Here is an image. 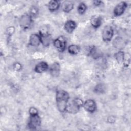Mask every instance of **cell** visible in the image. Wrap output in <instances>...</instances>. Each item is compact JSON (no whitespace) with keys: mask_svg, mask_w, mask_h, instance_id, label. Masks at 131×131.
<instances>
[{"mask_svg":"<svg viewBox=\"0 0 131 131\" xmlns=\"http://www.w3.org/2000/svg\"><path fill=\"white\" fill-rule=\"evenodd\" d=\"M69 100V95L67 92L63 90H58L56 94V105L59 112H66L68 102Z\"/></svg>","mask_w":131,"mask_h":131,"instance_id":"cell-1","label":"cell"},{"mask_svg":"<svg viewBox=\"0 0 131 131\" xmlns=\"http://www.w3.org/2000/svg\"><path fill=\"white\" fill-rule=\"evenodd\" d=\"M41 124V119L38 114L34 115H30L28 127L29 128L34 129L39 127Z\"/></svg>","mask_w":131,"mask_h":131,"instance_id":"cell-2","label":"cell"},{"mask_svg":"<svg viewBox=\"0 0 131 131\" xmlns=\"http://www.w3.org/2000/svg\"><path fill=\"white\" fill-rule=\"evenodd\" d=\"M32 23V17L29 14L23 15L19 19L20 26L24 30L29 29Z\"/></svg>","mask_w":131,"mask_h":131,"instance_id":"cell-3","label":"cell"},{"mask_svg":"<svg viewBox=\"0 0 131 131\" xmlns=\"http://www.w3.org/2000/svg\"><path fill=\"white\" fill-rule=\"evenodd\" d=\"M53 44L58 51L62 52L66 48V39L64 36H59L53 41Z\"/></svg>","mask_w":131,"mask_h":131,"instance_id":"cell-4","label":"cell"},{"mask_svg":"<svg viewBox=\"0 0 131 131\" xmlns=\"http://www.w3.org/2000/svg\"><path fill=\"white\" fill-rule=\"evenodd\" d=\"M114 35V31L111 26H105L102 31V39L105 42H109L112 38Z\"/></svg>","mask_w":131,"mask_h":131,"instance_id":"cell-5","label":"cell"},{"mask_svg":"<svg viewBox=\"0 0 131 131\" xmlns=\"http://www.w3.org/2000/svg\"><path fill=\"white\" fill-rule=\"evenodd\" d=\"M83 107L88 112L93 113L97 108V105L95 101L93 99H88L83 103Z\"/></svg>","mask_w":131,"mask_h":131,"instance_id":"cell-6","label":"cell"},{"mask_svg":"<svg viewBox=\"0 0 131 131\" xmlns=\"http://www.w3.org/2000/svg\"><path fill=\"white\" fill-rule=\"evenodd\" d=\"M127 5L125 2H121L119 3L114 10V14L116 16H119L121 15L125 10Z\"/></svg>","mask_w":131,"mask_h":131,"instance_id":"cell-7","label":"cell"},{"mask_svg":"<svg viewBox=\"0 0 131 131\" xmlns=\"http://www.w3.org/2000/svg\"><path fill=\"white\" fill-rule=\"evenodd\" d=\"M41 43V37L39 34H32L29 38V44L33 47H37Z\"/></svg>","mask_w":131,"mask_h":131,"instance_id":"cell-8","label":"cell"},{"mask_svg":"<svg viewBox=\"0 0 131 131\" xmlns=\"http://www.w3.org/2000/svg\"><path fill=\"white\" fill-rule=\"evenodd\" d=\"M49 71L50 74L54 77H57L59 75L60 67L58 62H54L50 67Z\"/></svg>","mask_w":131,"mask_h":131,"instance_id":"cell-9","label":"cell"},{"mask_svg":"<svg viewBox=\"0 0 131 131\" xmlns=\"http://www.w3.org/2000/svg\"><path fill=\"white\" fill-rule=\"evenodd\" d=\"M79 108H80L77 105L74 100H72L70 102L69 101H68L67 106L66 112L69 113L75 114L79 111Z\"/></svg>","mask_w":131,"mask_h":131,"instance_id":"cell-10","label":"cell"},{"mask_svg":"<svg viewBox=\"0 0 131 131\" xmlns=\"http://www.w3.org/2000/svg\"><path fill=\"white\" fill-rule=\"evenodd\" d=\"M49 68L48 64L45 62H41L37 64L35 68L34 71L37 73H42L46 71Z\"/></svg>","mask_w":131,"mask_h":131,"instance_id":"cell-11","label":"cell"},{"mask_svg":"<svg viewBox=\"0 0 131 131\" xmlns=\"http://www.w3.org/2000/svg\"><path fill=\"white\" fill-rule=\"evenodd\" d=\"M64 28L68 33H72L76 28V24L72 20H69L65 23Z\"/></svg>","mask_w":131,"mask_h":131,"instance_id":"cell-12","label":"cell"},{"mask_svg":"<svg viewBox=\"0 0 131 131\" xmlns=\"http://www.w3.org/2000/svg\"><path fill=\"white\" fill-rule=\"evenodd\" d=\"M90 23L93 27L97 29L100 26L102 23V18L99 16H93L90 19Z\"/></svg>","mask_w":131,"mask_h":131,"instance_id":"cell-13","label":"cell"},{"mask_svg":"<svg viewBox=\"0 0 131 131\" xmlns=\"http://www.w3.org/2000/svg\"><path fill=\"white\" fill-rule=\"evenodd\" d=\"M74 8V4L71 1H65L62 3V10L66 13L70 12Z\"/></svg>","mask_w":131,"mask_h":131,"instance_id":"cell-14","label":"cell"},{"mask_svg":"<svg viewBox=\"0 0 131 131\" xmlns=\"http://www.w3.org/2000/svg\"><path fill=\"white\" fill-rule=\"evenodd\" d=\"M60 6V3L58 1H51L48 4V9L50 11L54 12L57 10Z\"/></svg>","mask_w":131,"mask_h":131,"instance_id":"cell-15","label":"cell"},{"mask_svg":"<svg viewBox=\"0 0 131 131\" xmlns=\"http://www.w3.org/2000/svg\"><path fill=\"white\" fill-rule=\"evenodd\" d=\"M90 55L95 59L98 58L101 56V52L95 47H92L89 50Z\"/></svg>","mask_w":131,"mask_h":131,"instance_id":"cell-16","label":"cell"},{"mask_svg":"<svg viewBox=\"0 0 131 131\" xmlns=\"http://www.w3.org/2000/svg\"><path fill=\"white\" fill-rule=\"evenodd\" d=\"M41 43L44 46H48L50 45L51 42L52 41V37L50 34L46 35H42L41 36Z\"/></svg>","mask_w":131,"mask_h":131,"instance_id":"cell-17","label":"cell"},{"mask_svg":"<svg viewBox=\"0 0 131 131\" xmlns=\"http://www.w3.org/2000/svg\"><path fill=\"white\" fill-rule=\"evenodd\" d=\"M80 48L79 46L76 45H71L68 47V52L72 55H76L80 51Z\"/></svg>","mask_w":131,"mask_h":131,"instance_id":"cell-18","label":"cell"},{"mask_svg":"<svg viewBox=\"0 0 131 131\" xmlns=\"http://www.w3.org/2000/svg\"><path fill=\"white\" fill-rule=\"evenodd\" d=\"M105 91V86L102 83H100L96 85L94 89V91L95 93L97 94H102Z\"/></svg>","mask_w":131,"mask_h":131,"instance_id":"cell-19","label":"cell"},{"mask_svg":"<svg viewBox=\"0 0 131 131\" xmlns=\"http://www.w3.org/2000/svg\"><path fill=\"white\" fill-rule=\"evenodd\" d=\"M86 6L84 3H80L77 7V11L79 14H83L86 10Z\"/></svg>","mask_w":131,"mask_h":131,"instance_id":"cell-20","label":"cell"},{"mask_svg":"<svg viewBox=\"0 0 131 131\" xmlns=\"http://www.w3.org/2000/svg\"><path fill=\"white\" fill-rule=\"evenodd\" d=\"M49 27L47 25L42 26L39 30V35L41 36L50 34L49 33Z\"/></svg>","mask_w":131,"mask_h":131,"instance_id":"cell-21","label":"cell"},{"mask_svg":"<svg viewBox=\"0 0 131 131\" xmlns=\"http://www.w3.org/2000/svg\"><path fill=\"white\" fill-rule=\"evenodd\" d=\"M115 57L118 62H122L123 61L124 59L123 52L122 51H119L115 54Z\"/></svg>","mask_w":131,"mask_h":131,"instance_id":"cell-22","label":"cell"},{"mask_svg":"<svg viewBox=\"0 0 131 131\" xmlns=\"http://www.w3.org/2000/svg\"><path fill=\"white\" fill-rule=\"evenodd\" d=\"M38 8L35 6H32L30 10L29 14L33 18V17H36L38 15Z\"/></svg>","mask_w":131,"mask_h":131,"instance_id":"cell-23","label":"cell"},{"mask_svg":"<svg viewBox=\"0 0 131 131\" xmlns=\"http://www.w3.org/2000/svg\"><path fill=\"white\" fill-rule=\"evenodd\" d=\"M29 113L30 115H34V114H38L37 110L36 108L34 107H31L30 108L29 111Z\"/></svg>","mask_w":131,"mask_h":131,"instance_id":"cell-24","label":"cell"},{"mask_svg":"<svg viewBox=\"0 0 131 131\" xmlns=\"http://www.w3.org/2000/svg\"><path fill=\"white\" fill-rule=\"evenodd\" d=\"M13 69L16 71H19L21 69V65L18 63L16 62L13 65Z\"/></svg>","mask_w":131,"mask_h":131,"instance_id":"cell-25","label":"cell"},{"mask_svg":"<svg viewBox=\"0 0 131 131\" xmlns=\"http://www.w3.org/2000/svg\"><path fill=\"white\" fill-rule=\"evenodd\" d=\"M101 3V1H95L93 2L94 5L95 6H99Z\"/></svg>","mask_w":131,"mask_h":131,"instance_id":"cell-26","label":"cell"}]
</instances>
